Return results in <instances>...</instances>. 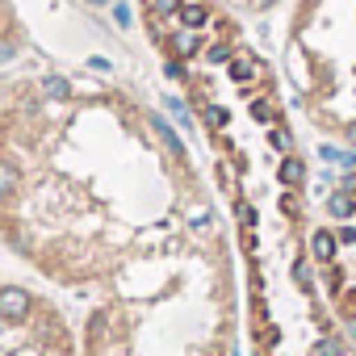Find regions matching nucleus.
I'll use <instances>...</instances> for the list:
<instances>
[{
  "label": "nucleus",
  "mask_w": 356,
  "mask_h": 356,
  "mask_svg": "<svg viewBox=\"0 0 356 356\" xmlns=\"http://www.w3.org/2000/svg\"><path fill=\"white\" fill-rule=\"evenodd\" d=\"M181 185V147L118 92L47 76L0 101V239L63 289L109 285L168 239Z\"/></svg>",
  "instance_id": "f257e3e1"
},
{
  "label": "nucleus",
  "mask_w": 356,
  "mask_h": 356,
  "mask_svg": "<svg viewBox=\"0 0 356 356\" xmlns=\"http://www.w3.org/2000/svg\"><path fill=\"white\" fill-rule=\"evenodd\" d=\"M84 323V356H222L227 293L214 252L168 235L138 252Z\"/></svg>",
  "instance_id": "f03ea898"
},
{
  "label": "nucleus",
  "mask_w": 356,
  "mask_h": 356,
  "mask_svg": "<svg viewBox=\"0 0 356 356\" xmlns=\"http://www.w3.org/2000/svg\"><path fill=\"white\" fill-rule=\"evenodd\" d=\"M0 356H76L59 306L17 281H0Z\"/></svg>",
  "instance_id": "7ed1b4c3"
},
{
  "label": "nucleus",
  "mask_w": 356,
  "mask_h": 356,
  "mask_svg": "<svg viewBox=\"0 0 356 356\" xmlns=\"http://www.w3.org/2000/svg\"><path fill=\"white\" fill-rule=\"evenodd\" d=\"M331 214H335V227H331V235H318V239L335 243V252H327V248H318V252H327L323 260L331 264L339 310L356 323V181L343 193H335Z\"/></svg>",
  "instance_id": "20e7f679"
}]
</instances>
